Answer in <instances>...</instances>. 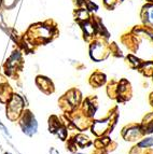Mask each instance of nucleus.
<instances>
[{
  "label": "nucleus",
  "mask_w": 153,
  "mask_h": 154,
  "mask_svg": "<svg viewBox=\"0 0 153 154\" xmlns=\"http://www.w3.org/2000/svg\"><path fill=\"white\" fill-rule=\"evenodd\" d=\"M139 149H149L153 146V137H145L139 142H137Z\"/></svg>",
  "instance_id": "nucleus-15"
},
{
  "label": "nucleus",
  "mask_w": 153,
  "mask_h": 154,
  "mask_svg": "<svg viewBox=\"0 0 153 154\" xmlns=\"http://www.w3.org/2000/svg\"><path fill=\"white\" fill-rule=\"evenodd\" d=\"M143 154H153V149L152 148H149V149H145V152Z\"/></svg>",
  "instance_id": "nucleus-21"
},
{
  "label": "nucleus",
  "mask_w": 153,
  "mask_h": 154,
  "mask_svg": "<svg viewBox=\"0 0 153 154\" xmlns=\"http://www.w3.org/2000/svg\"><path fill=\"white\" fill-rule=\"evenodd\" d=\"M89 55H91V58L95 62H101L109 55V50L101 41H95L91 44Z\"/></svg>",
  "instance_id": "nucleus-4"
},
{
  "label": "nucleus",
  "mask_w": 153,
  "mask_h": 154,
  "mask_svg": "<svg viewBox=\"0 0 153 154\" xmlns=\"http://www.w3.org/2000/svg\"><path fill=\"white\" fill-rule=\"evenodd\" d=\"M122 137L126 140V141H136L138 139H140L142 136H145L141 131L140 125L137 124H130L126 125L121 131Z\"/></svg>",
  "instance_id": "nucleus-5"
},
{
  "label": "nucleus",
  "mask_w": 153,
  "mask_h": 154,
  "mask_svg": "<svg viewBox=\"0 0 153 154\" xmlns=\"http://www.w3.org/2000/svg\"><path fill=\"white\" fill-rule=\"evenodd\" d=\"M106 82V75L101 72H95L93 73L91 80H89V83L92 86H101L104 83Z\"/></svg>",
  "instance_id": "nucleus-13"
},
{
  "label": "nucleus",
  "mask_w": 153,
  "mask_h": 154,
  "mask_svg": "<svg viewBox=\"0 0 153 154\" xmlns=\"http://www.w3.org/2000/svg\"><path fill=\"white\" fill-rule=\"evenodd\" d=\"M5 154H11V153H10V152H5Z\"/></svg>",
  "instance_id": "nucleus-23"
},
{
  "label": "nucleus",
  "mask_w": 153,
  "mask_h": 154,
  "mask_svg": "<svg viewBox=\"0 0 153 154\" xmlns=\"http://www.w3.org/2000/svg\"><path fill=\"white\" fill-rule=\"evenodd\" d=\"M50 154H61V153H59L55 148H51V149H50Z\"/></svg>",
  "instance_id": "nucleus-20"
},
{
  "label": "nucleus",
  "mask_w": 153,
  "mask_h": 154,
  "mask_svg": "<svg viewBox=\"0 0 153 154\" xmlns=\"http://www.w3.org/2000/svg\"><path fill=\"white\" fill-rule=\"evenodd\" d=\"M48 129H50V133H54L55 131V129L58 127L59 125H61V121H59V119L57 118V116H53L50 118V120H48Z\"/></svg>",
  "instance_id": "nucleus-19"
},
{
  "label": "nucleus",
  "mask_w": 153,
  "mask_h": 154,
  "mask_svg": "<svg viewBox=\"0 0 153 154\" xmlns=\"http://www.w3.org/2000/svg\"><path fill=\"white\" fill-rule=\"evenodd\" d=\"M152 79H153V77H152Z\"/></svg>",
  "instance_id": "nucleus-24"
},
{
  "label": "nucleus",
  "mask_w": 153,
  "mask_h": 154,
  "mask_svg": "<svg viewBox=\"0 0 153 154\" xmlns=\"http://www.w3.org/2000/svg\"><path fill=\"white\" fill-rule=\"evenodd\" d=\"M149 101H150V105L153 107V92L150 94V97H149Z\"/></svg>",
  "instance_id": "nucleus-22"
},
{
  "label": "nucleus",
  "mask_w": 153,
  "mask_h": 154,
  "mask_svg": "<svg viewBox=\"0 0 153 154\" xmlns=\"http://www.w3.org/2000/svg\"><path fill=\"white\" fill-rule=\"evenodd\" d=\"M139 71H140L145 77L152 78L153 77V60H150V62H142L141 66L139 67Z\"/></svg>",
  "instance_id": "nucleus-12"
},
{
  "label": "nucleus",
  "mask_w": 153,
  "mask_h": 154,
  "mask_svg": "<svg viewBox=\"0 0 153 154\" xmlns=\"http://www.w3.org/2000/svg\"><path fill=\"white\" fill-rule=\"evenodd\" d=\"M7 105V118L10 121H16L20 118L24 110V98L20 97V95L13 94L11 99L9 100Z\"/></svg>",
  "instance_id": "nucleus-1"
},
{
  "label": "nucleus",
  "mask_w": 153,
  "mask_h": 154,
  "mask_svg": "<svg viewBox=\"0 0 153 154\" xmlns=\"http://www.w3.org/2000/svg\"><path fill=\"white\" fill-rule=\"evenodd\" d=\"M64 97L66 98L67 100H68V103L72 106V108H73V109L76 108V107L80 105V103H81V98H82L80 91L79 90H76V88L68 91Z\"/></svg>",
  "instance_id": "nucleus-8"
},
{
  "label": "nucleus",
  "mask_w": 153,
  "mask_h": 154,
  "mask_svg": "<svg viewBox=\"0 0 153 154\" xmlns=\"http://www.w3.org/2000/svg\"><path fill=\"white\" fill-rule=\"evenodd\" d=\"M18 124L22 128V131L28 137H33L38 131V122H37L35 116L29 110L23 111Z\"/></svg>",
  "instance_id": "nucleus-2"
},
{
  "label": "nucleus",
  "mask_w": 153,
  "mask_h": 154,
  "mask_svg": "<svg viewBox=\"0 0 153 154\" xmlns=\"http://www.w3.org/2000/svg\"><path fill=\"white\" fill-rule=\"evenodd\" d=\"M82 27H83V30H84V35L87 37H93L96 32V28H95V25H92L89 22H84L82 24Z\"/></svg>",
  "instance_id": "nucleus-16"
},
{
  "label": "nucleus",
  "mask_w": 153,
  "mask_h": 154,
  "mask_svg": "<svg viewBox=\"0 0 153 154\" xmlns=\"http://www.w3.org/2000/svg\"><path fill=\"white\" fill-rule=\"evenodd\" d=\"M142 17L145 23L153 28V5H148L143 9Z\"/></svg>",
  "instance_id": "nucleus-14"
},
{
  "label": "nucleus",
  "mask_w": 153,
  "mask_h": 154,
  "mask_svg": "<svg viewBox=\"0 0 153 154\" xmlns=\"http://www.w3.org/2000/svg\"><path fill=\"white\" fill-rule=\"evenodd\" d=\"M140 127L143 135H150L153 133V112L148 113L145 116L142 123L140 124Z\"/></svg>",
  "instance_id": "nucleus-9"
},
{
  "label": "nucleus",
  "mask_w": 153,
  "mask_h": 154,
  "mask_svg": "<svg viewBox=\"0 0 153 154\" xmlns=\"http://www.w3.org/2000/svg\"><path fill=\"white\" fill-rule=\"evenodd\" d=\"M54 134H55V135H56L61 140L64 141V140H66L67 139V136H68V128L65 127L64 125H59L58 127L55 129Z\"/></svg>",
  "instance_id": "nucleus-17"
},
{
  "label": "nucleus",
  "mask_w": 153,
  "mask_h": 154,
  "mask_svg": "<svg viewBox=\"0 0 153 154\" xmlns=\"http://www.w3.org/2000/svg\"><path fill=\"white\" fill-rule=\"evenodd\" d=\"M127 60H128V63H130V67L134 68V69H139V67L142 64V60L139 59L138 57H136L135 55H133V54L127 55Z\"/></svg>",
  "instance_id": "nucleus-18"
},
{
  "label": "nucleus",
  "mask_w": 153,
  "mask_h": 154,
  "mask_svg": "<svg viewBox=\"0 0 153 154\" xmlns=\"http://www.w3.org/2000/svg\"><path fill=\"white\" fill-rule=\"evenodd\" d=\"M117 116H115L113 119V116H108V118L104 119V120H98V121H94L91 126L92 133L95 136L101 137L105 136L108 131H111V129L113 128V126L117 123Z\"/></svg>",
  "instance_id": "nucleus-3"
},
{
  "label": "nucleus",
  "mask_w": 153,
  "mask_h": 154,
  "mask_svg": "<svg viewBox=\"0 0 153 154\" xmlns=\"http://www.w3.org/2000/svg\"><path fill=\"white\" fill-rule=\"evenodd\" d=\"M13 94H14L13 91L5 82L3 84H0V101L1 103H8Z\"/></svg>",
  "instance_id": "nucleus-10"
},
{
  "label": "nucleus",
  "mask_w": 153,
  "mask_h": 154,
  "mask_svg": "<svg viewBox=\"0 0 153 154\" xmlns=\"http://www.w3.org/2000/svg\"><path fill=\"white\" fill-rule=\"evenodd\" d=\"M36 84L40 91H42L45 94H51L54 92V85L51 79L44 77V75H38L36 79Z\"/></svg>",
  "instance_id": "nucleus-7"
},
{
  "label": "nucleus",
  "mask_w": 153,
  "mask_h": 154,
  "mask_svg": "<svg viewBox=\"0 0 153 154\" xmlns=\"http://www.w3.org/2000/svg\"><path fill=\"white\" fill-rule=\"evenodd\" d=\"M18 65L22 66V55L18 51H14L9 57L5 64V73L8 75H12L13 72H15L18 69Z\"/></svg>",
  "instance_id": "nucleus-6"
},
{
  "label": "nucleus",
  "mask_w": 153,
  "mask_h": 154,
  "mask_svg": "<svg viewBox=\"0 0 153 154\" xmlns=\"http://www.w3.org/2000/svg\"><path fill=\"white\" fill-rule=\"evenodd\" d=\"M70 140H72V141L76 142V146H80L81 149L92 146V141H91V139H89L87 136H85V135H83V134H78V135L74 136V139H70Z\"/></svg>",
  "instance_id": "nucleus-11"
}]
</instances>
